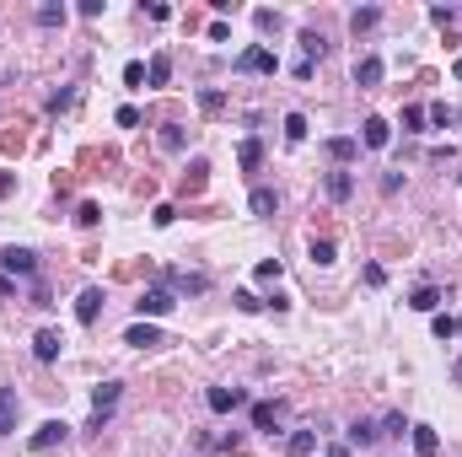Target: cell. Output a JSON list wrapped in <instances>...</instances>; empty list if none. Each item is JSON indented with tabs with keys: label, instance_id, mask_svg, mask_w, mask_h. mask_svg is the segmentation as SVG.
I'll return each instance as SVG.
<instances>
[{
	"label": "cell",
	"instance_id": "36",
	"mask_svg": "<svg viewBox=\"0 0 462 457\" xmlns=\"http://www.w3.org/2000/svg\"><path fill=\"white\" fill-rule=\"evenodd\" d=\"M258 280H280V258H264V264H258Z\"/></svg>",
	"mask_w": 462,
	"mask_h": 457
},
{
	"label": "cell",
	"instance_id": "13",
	"mask_svg": "<svg viewBox=\"0 0 462 457\" xmlns=\"http://www.w3.org/2000/svg\"><path fill=\"white\" fill-rule=\"evenodd\" d=\"M60 350H65V339L54 334V328H43V334L33 339V355H38V361H54V355H60Z\"/></svg>",
	"mask_w": 462,
	"mask_h": 457
},
{
	"label": "cell",
	"instance_id": "40",
	"mask_svg": "<svg viewBox=\"0 0 462 457\" xmlns=\"http://www.w3.org/2000/svg\"><path fill=\"white\" fill-rule=\"evenodd\" d=\"M451 70H457V81H462V60H457V65H451Z\"/></svg>",
	"mask_w": 462,
	"mask_h": 457
},
{
	"label": "cell",
	"instance_id": "18",
	"mask_svg": "<svg viewBox=\"0 0 462 457\" xmlns=\"http://www.w3.org/2000/svg\"><path fill=\"white\" fill-rule=\"evenodd\" d=\"M382 22V11H377V6H360V11H355L350 16V27H355V38H360V33H371V27H377Z\"/></svg>",
	"mask_w": 462,
	"mask_h": 457
},
{
	"label": "cell",
	"instance_id": "17",
	"mask_svg": "<svg viewBox=\"0 0 462 457\" xmlns=\"http://www.w3.org/2000/svg\"><path fill=\"white\" fill-rule=\"evenodd\" d=\"M237 162H242V172H258V162H264V140H242Z\"/></svg>",
	"mask_w": 462,
	"mask_h": 457
},
{
	"label": "cell",
	"instance_id": "14",
	"mask_svg": "<svg viewBox=\"0 0 462 457\" xmlns=\"http://www.w3.org/2000/svg\"><path fill=\"white\" fill-rule=\"evenodd\" d=\"M409 431H414V452H419V457H436L441 452V436L430 431V425H409Z\"/></svg>",
	"mask_w": 462,
	"mask_h": 457
},
{
	"label": "cell",
	"instance_id": "7",
	"mask_svg": "<svg viewBox=\"0 0 462 457\" xmlns=\"http://www.w3.org/2000/svg\"><path fill=\"white\" fill-rule=\"evenodd\" d=\"M97 312H102V290L86 285L81 296H75V317H81V323H97Z\"/></svg>",
	"mask_w": 462,
	"mask_h": 457
},
{
	"label": "cell",
	"instance_id": "24",
	"mask_svg": "<svg viewBox=\"0 0 462 457\" xmlns=\"http://www.w3.org/2000/svg\"><path fill=\"white\" fill-rule=\"evenodd\" d=\"M65 22V6H38V27H60Z\"/></svg>",
	"mask_w": 462,
	"mask_h": 457
},
{
	"label": "cell",
	"instance_id": "4",
	"mask_svg": "<svg viewBox=\"0 0 462 457\" xmlns=\"http://www.w3.org/2000/svg\"><path fill=\"white\" fill-rule=\"evenodd\" d=\"M65 436H70V425H65V420H43L33 436H27V446H33V452H54Z\"/></svg>",
	"mask_w": 462,
	"mask_h": 457
},
{
	"label": "cell",
	"instance_id": "6",
	"mask_svg": "<svg viewBox=\"0 0 462 457\" xmlns=\"http://www.w3.org/2000/svg\"><path fill=\"white\" fill-rule=\"evenodd\" d=\"M387 140H392V124L387 119H365L360 124V145H365V151H382Z\"/></svg>",
	"mask_w": 462,
	"mask_h": 457
},
{
	"label": "cell",
	"instance_id": "2",
	"mask_svg": "<svg viewBox=\"0 0 462 457\" xmlns=\"http://www.w3.org/2000/svg\"><path fill=\"white\" fill-rule=\"evenodd\" d=\"M113 409H119V382H102L97 393H92V431H102Z\"/></svg>",
	"mask_w": 462,
	"mask_h": 457
},
{
	"label": "cell",
	"instance_id": "12",
	"mask_svg": "<svg viewBox=\"0 0 462 457\" xmlns=\"http://www.w3.org/2000/svg\"><path fill=\"white\" fill-rule=\"evenodd\" d=\"M16 409H22V404H16V387H0V436L16 431Z\"/></svg>",
	"mask_w": 462,
	"mask_h": 457
},
{
	"label": "cell",
	"instance_id": "28",
	"mask_svg": "<svg viewBox=\"0 0 462 457\" xmlns=\"http://www.w3.org/2000/svg\"><path fill=\"white\" fill-rule=\"evenodd\" d=\"M301 48H306V60H317L323 54V33H301Z\"/></svg>",
	"mask_w": 462,
	"mask_h": 457
},
{
	"label": "cell",
	"instance_id": "19",
	"mask_svg": "<svg viewBox=\"0 0 462 457\" xmlns=\"http://www.w3.org/2000/svg\"><path fill=\"white\" fill-rule=\"evenodd\" d=\"M350 194H355L350 172H328V199H350Z\"/></svg>",
	"mask_w": 462,
	"mask_h": 457
},
{
	"label": "cell",
	"instance_id": "16",
	"mask_svg": "<svg viewBox=\"0 0 462 457\" xmlns=\"http://www.w3.org/2000/svg\"><path fill=\"white\" fill-rule=\"evenodd\" d=\"M409 307H414V312H436V307H441V290H436V285H419V290L409 296Z\"/></svg>",
	"mask_w": 462,
	"mask_h": 457
},
{
	"label": "cell",
	"instance_id": "10",
	"mask_svg": "<svg viewBox=\"0 0 462 457\" xmlns=\"http://www.w3.org/2000/svg\"><path fill=\"white\" fill-rule=\"evenodd\" d=\"M355 86H365V92H371V86H382V60H377V54H365V60L355 65Z\"/></svg>",
	"mask_w": 462,
	"mask_h": 457
},
{
	"label": "cell",
	"instance_id": "41",
	"mask_svg": "<svg viewBox=\"0 0 462 457\" xmlns=\"http://www.w3.org/2000/svg\"><path fill=\"white\" fill-rule=\"evenodd\" d=\"M457 334H462V323H457Z\"/></svg>",
	"mask_w": 462,
	"mask_h": 457
},
{
	"label": "cell",
	"instance_id": "34",
	"mask_svg": "<svg viewBox=\"0 0 462 457\" xmlns=\"http://www.w3.org/2000/svg\"><path fill=\"white\" fill-rule=\"evenodd\" d=\"M146 81V65H124V86H140Z\"/></svg>",
	"mask_w": 462,
	"mask_h": 457
},
{
	"label": "cell",
	"instance_id": "20",
	"mask_svg": "<svg viewBox=\"0 0 462 457\" xmlns=\"http://www.w3.org/2000/svg\"><path fill=\"white\" fill-rule=\"evenodd\" d=\"M312 446H317V431H296L291 441H285V452H291V457H306Z\"/></svg>",
	"mask_w": 462,
	"mask_h": 457
},
{
	"label": "cell",
	"instance_id": "27",
	"mask_svg": "<svg viewBox=\"0 0 462 457\" xmlns=\"http://www.w3.org/2000/svg\"><path fill=\"white\" fill-rule=\"evenodd\" d=\"M199 108H205V113H220V108H226V97H220V92H199Z\"/></svg>",
	"mask_w": 462,
	"mask_h": 457
},
{
	"label": "cell",
	"instance_id": "22",
	"mask_svg": "<svg viewBox=\"0 0 462 457\" xmlns=\"http://www.w3.org/2000/svg\"><path fill=\"white\" fill-rule=\"evenodd\" d=\"M377 436H382V431H377L371 420H355V425H350V441H355V446H371Z\"/></svg>",
	"mask_w": 462,
	"mask_h": 457
},
{
	"label": "cell",
	"instance_id": "5",
	"mask_svg": "<svg viewBox=\"0 0 462 457\" xmlns=\"http://www.w3.org/2000/svg\"><path fill=\"white\" fill-rule=\"evenodd\" d=\"M0 269L6 275H38V258L27 248H0Z\"/></svg>",
	"mask_w": 462,
	"mask_h": 457
},
{
	"label": "cell",
	"instance_id": "23",
	"mask_svg": "<svg viewBox=\"0 0 462 457\" xmlns=\"http://www.w3.org/2000/svg\"><path fill=\"white\" fill-rule=\"evenodd\" d=\"M167 75H172V60L156 54V60H151V86H167Z\"/></svg>",
	"mask_w": 462,
	"mask_h": 457
},
{
	"label": "cell",
	"instance_id": "29",
	"mask_svg": "<svg viewBox=\"0 0 462 457\" xmlns=\"http://www.w3.org/2000/svg\"><path fill=\"white\" fill-rule=\"evenodd\" d=\"M430 328H436V339H457V317H436Z\"/></svg>",
	"mask_w": 462,
	"mask_h": 457
},
{
	"label": "cell",
	"instance_id": "38",
	"mask_svg": "<svg viewBox=\"0 0 462 457\" xmlns=\"http://www.w3.org/2000/svg\"><path fill=\"white\" fill-rule=\"evenodd\" d=\"M328 457H350V446H328Z\"/></svg>",
	"mask_w": 462,
	"mask_h": 457
},
{
	"label": "cell",
	"instance_id": "15",
	"mask_svg": "<svg viewBox=\"0 0 462 457\" xmlns=\"http://www.w3.org/2000/svg\"><path fill=\"white\" fill-rule=\"evenodd\" d=\"M285 420V404H253V425L258 431H274Z\"/></svg>",
	"mask_w": 462,
	"mask_h": 457
},
{
	"label": "cell",
	"instance_id": "35",
	"mask_svg": "<svg viewBox=\"0 0 462 457\" xmlns=\"http://www.w3.org/2000/svg\"><path fill=\"white\" fill-rule=\"evenodd\" d=\"M237 307H242V312H258V307H264V301H258L253 290H237Z\"/></svg>",
	"mask_w": 462,
	"mask_h": 457
},
{
	"label": "cell",
	"instance_id": "26",
	"mask_svg": "<svg viewBox=\"0 0 462 457\" xmlns=\"http://www.w3.org/2000/svg\"><path fill=\"white\" fill-rule=\"evenodd\" d=\"M312 264H333V242H328V237L312 242Z\"/></svg>",
	"mask_w": 462,
	"mask_h": 457
},
{
	"label": "cell",
	"instance_id": "3",
	"mask_svg": "<svg viewBox=\"0 0 462 457\" xmlns=\"http://www.w3.org/2000/svg\"><path fill=\"white\" fill-rule=\"evenodd\" d=\"M134 307H140V317H167V312H172V307H178V296H172V290H167V285H151V290H146V296L134 301Z\"/></svg>",
	"mask_w": 462,
	"mask_h": 457
},
{
	"label": "cell",
	"instance_id": "21",
	"mask_svg": "<svg viewBox=\"0 0 462 457\" xmlns=\"http://www.w3.org/2000/svg\"><path fill=\"white\" fill-rule=\"evenodd\" d=\"M247 205H253V216H274V205H280V199H274V189H253V199H247Z\"/></svg>",
	"mask_w": 462,
	"mask_h": 457
},
{
	"label": "cell",
	"instance_id": "8",
	"mask_svg": "<svg viewBox=\"0 0 462 457\" xmlns=\"http://www.w3.org/2000/svg\"><path fill=\"white\" fill-rule=\"evenodd\" d=\"M205 404H210L215 414H231V409H242V393H237V387H210Z\"/></svg>",
	"mask_w": 462,
	"mask_h": 457
},
{
	"label": "cell",
	"instance_id": "39",
	"mask_svg": "<svg viewBox=\"0 0 462 457\" xmlns=\"http://www.w3.org/2000/svg\"><path fill=\"white\" fill-rule=\"evenodd\" d=\"M6 290H11V280H6V275H0V296H6Z\"/></svg>",
	"mask_w": 462,
	"mask_h": 457
},
{
	"label": "cell",
	"instance_id": "1",
	"mask_svg": "<svg viewBox=\"0 0 462 457\" xmlns=\"http://www.w3.org/2000/svg\"><path fill=\"white\" fill-rule=\"evenodd\" d=\"M237 70H247V75H274V70H280V60H274V48L253 43V48H242V54H237Z\"/></svg>",
	"mask_w": 462,
	"mask_h": 457
},
{
	"label": "cell",
	"instance_id": "30",
	"mask_svg": "<svg viewBox=\"0 0 462 457\" xmlns=\"http://www.w3.org/2000/svg\"><path fill=\"white\" fill-rule=\"evenodd\" d=\"M425 119H430L425 108H403V130H419V124H425Z\"/></svg>",
	"mask_w": 462,
	"mask_h": 457
},
{
	"label": "cell",
	"instance_id": "9",
	"mask_svg": "<svg viewBox=\"0 0 462 457\" xmlns=\"http://www.w3.org/2000/svg\"><path fill=\"white\" fill-rule=\"evenodd\" d=\"M323 151H328V157L344 167V162H355V157H360V140H355V135H333V140L323 145Z\"/></svg>",
	"mask_w": 462,
	"mask_h": 457
},
{
	"label": "cell",
	"instance_id": "37",
	"mask_svg": "<svg viewBox=\"0 0 462 457\" xmlns=\"http://www.w3.org/2000/svg\"><path fill=\"white\" fill-rule=\"evenodd\" d=\"M451 382H457V387H462V361H451Z\"/></svg>",
	"mask_w": 462,
	"mask_h": 457
},
{
	"label": "cell",
	"instance_id": "32",
	"mask_svg": "<svg viewBox=\"0 0 462 457\" xmlns=\"http://www.w3.org/2000/svg\"><path fill=\"white\" fill-rule=\"evenodd\" d=\"M161 145H167V151H178V145H183V130H178V124H167V130H161Z\"/></svg>",
	"mask_w": 462,
	"mask_h": 457
},
{
	"label": "cell",
	"instance_id": "33",
	"mask_svg": "<svg viewBox=\"0 0 462 457\" xmlns=\"http://www.w3.org/2000/svg\"><path fill=\"white\" fill-rule=\"evenodd\" d=\"M409 431V425H403V414H387V420H382V436H403Z\"/></svg>",
	"mask_w": 462,
	"mask_h": 457
},
{
	"label": "cell",
	"instance_id": "25",
	"mask_svg": "<svg viewBox=\"0 0 462 457\" xmlns=\"http://www.w3.org/2000/svg\"><path fill=\"white\" fill-rule=\"evenodd\" d=\"M285 135H291V140H306V119L301 113H285Z\"/></svg>",
	"mask_w": 462,
	"mask_h": 457
},
{
	"label": "cell",
	"instance_id": "11",
	"mask_svg": "<svg viewBox=\"0 0 462 457\" xmlns=\"http://www.w3.org/2000/svg\"><path fill=\"white\" fill-rule=\"evenodd\" d=\"M124 345H134V350H151V345H161V328H156V323H134L129 334H124Z\"/></svg>",
	"mask_w": 462,
	"mask_h": 457
},
{
	"label": "cell",
	"instance_id": "31",
	"mask_svg": "<svg viewBox=\"0 0 462 457\" xmlns=\"http://www.w3.org/2000/svg\"><path fill=\"white\" fill-rule=\"evenodd\" d=\"M425 113H430V119H436V124H441V130H446V124H451V119H457V113H451V108H446V103H436V108H425Z\"/></svg>",
	"mask_w": 462,
	"mask_h": 457
}]
</instances>
